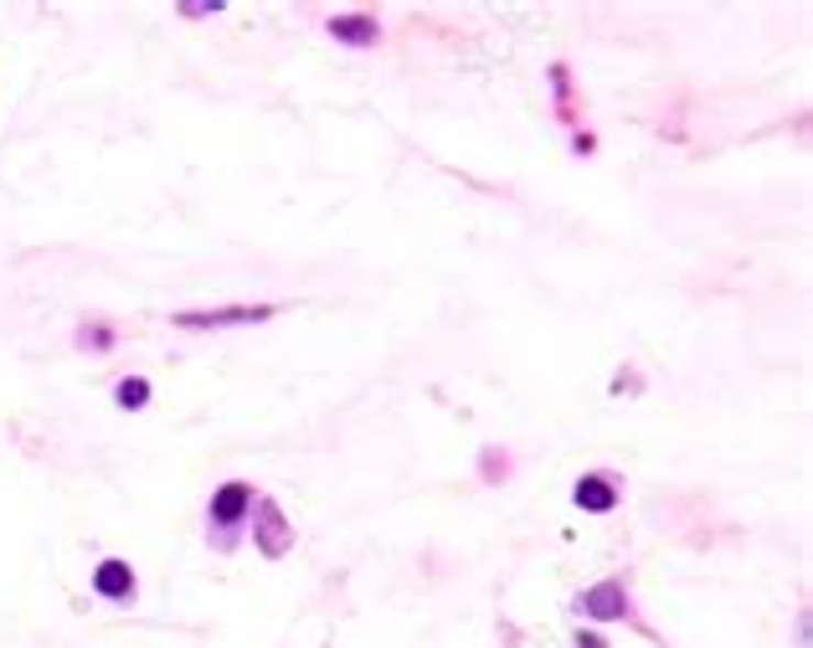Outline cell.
I'll return each mask as SVG.
<instances>
[{
    "mask_svg": "<svg viewBox=\"0 0 813 648\" xmlns=\"http://www.w3.org/2000/svg\"><path fill=\"white\" fill-rule=\"evenodd\" d=\"M576 505L582 509H592V515H603V509H613L618 505V490H613V484H607V479H582V484H576Z\"/></svg>",
    "mask_w": 813,
    "mask_h": 648,
    "instance_id": "obj_6",
    "label": "cell"
},
{
    "mask_svg": "<svg viewBox=\"0 0 813 648\" xmlns=\"http://www.w3.org/2000/svg\"><path fill=\"white\" fill-rule=\"evenodd\" d=\"M78 340H83V345H94V350H103V345H109V330H83Z\"/></svg>",
    "mask_w": 813,
    "mask_h": 648,
    "instance_id": "obj_9",
    "label": "cell"
},
{
    "mask_svg": "<svg viewBox=\"0 0 813 648\" xmlns=\"http://www.w3.org/2000/svg\"><path fill=\"white\" fill-rule=\"evenodd\" d=\"M257 319H273V304H257V309H211V315H180L176 325H186V330H211V325H257Z\"/></svg>",
    "mask_w": 813,
    "mask_h": 648,
    "instance_id": "obj_2",
    "label": "cell"
},
{
    "mask_svg": "<svg viewBox=\"0 0 813 648\" xmlns=\"http://www.w3.org/2000/svg\"><path fill=\"white\" fill-rule=\"evenodd\" d=\"M113 396H119V407H124V411H140L144 402H150V381L129 376V381H119V386H113Z\"/></svg>",
    "mask_w": 813,
    "mask_h": 648,
    "instance_id": "obj_8",
    "label": "cell"
},
{
    "mask_svg": "<svg viewBox=\"0 0 813 648\" xmlns=\"http://www.w3.org/2000/svg\"><path fill=\"white\" fill-rule=\"evenodd\" d=\"M257 540H263V551L268 556H284L288 546H294V530H288L284 525V515H278V505H273V499H263V505H257Z\"/></svg>",
    "mask_w": 813,
    "mask_h": 648,
    "instance_id": "obj_3",
    "label": "cell"
},
{
    "mask_svg": "<svg viewBox=\"0 0 813 648\" xmlns=\"http://www.w3.org/2000/svg\"><path fill=\"white\" fill-rule=\"evenodd\" d=\"M94 592L109 602H129L134 597V571H129L124 561H103V567L94 571Z\"/></svg>",
    "mask_w": 813,
    "mask_h": 648,
    "instance_id": "obj_4",
    "label": "cell"
},
{
    "mask_svg": "<svg viewBox=\"0 0 813 648\" xmlns=\"http://www.w3.org/2000/svg\"><path fill=\"white\" fill-rule=\"evenodd\" d=\"M587 617H597V623H613V617L628 613V592H623L618 582H597L582 592V602H576Z\"/></svg>",
    "mask_w": 813,
    "mask_h": 648,
    "instance_id": "obj_1",
    "label": "cell"
},
{
    "mask_svg": "<svg viewBox=\"0 0 813 648\" xmlns=\"http://www.w3.org/2000/svg\"><path fill=\"white\" fill-rule=\"evenodd\" d=\"M330 32H336L340 42H351V47H371V42H376V21H366V17H340V21H330Z\"/></svg>",
    "mask_w": 813,
    "mask_h": 648,
    "instance_id": "obj_7",
    "label": "cell"
},
{
    "mask_svg": "<svg viewBox=\"0 0 813 648\" xmlns=\"http://www.w3.org/2000/svg\"><path fill=\"white\" fill-rule=\"evenodd\" d=\"M248 505H253V490H248V484H227V490L211 499V520H217V525H238L242 515H248Z\"/></svg>",
    "mask_w": 813,
    "mask_h": 648,
    "instance_id": "obj_5",
    "label": "cell"
}]
</instances>
